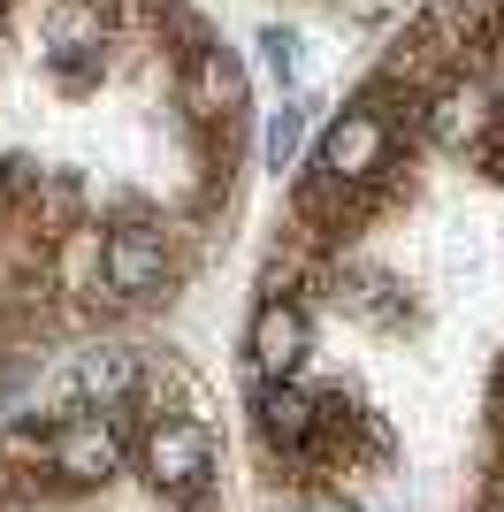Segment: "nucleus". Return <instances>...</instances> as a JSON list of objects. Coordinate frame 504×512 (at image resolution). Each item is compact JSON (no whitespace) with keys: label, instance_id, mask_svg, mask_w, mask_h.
I'll list each match as a JSON object with an SVG mask.
<instances>
[{"label":"nucleus","instance_id":"1","mask_svg":"<svg viewBox=\"0 0 504 512\" xmlns=\"http://www.w3.org/2000/svg\"><path fill=\"white\" fill-rule=\"evenodd\" d=\"M314 184H336V192H398L405 169H398V107L367 92L321 130L314 146Z\"/></svg>","mask_w":504,"mask_h":512},{"label":"nucleus","instance_id":"2","mask_svg":"<svg viewBox=\"0 0 504 512\" xmlns=\"http://www.w3.org/2000/svg\"><path fill=\"white\" fill-rule=\"evenodd\" d=\"M138 467H146V482L161 497L199 505L207 482H214V436L199 421H184V413H153V421L138 428Z\"/></svg>","mask_w":504,"mask_h":512},{"label":"nucleus","instance_id":"3","mask_svg":"<svg viewBox=\"0 0 504 512\" xmlns=\"http://www.w3.org/2000/svg\"><path fill=\"white\" fill-rule=\"evenodd\" d=\"M497 123V85H489L482 69H459V77H436V85L420 92L413 107V130L428 138L436 153H474L482 146V130Z\"/></svg>","mask_w":504,"mask_h":512},{"label":"nucleus","instance_id":"4","mask_svg":"<svg viewBox=\"0 0 504 512\" xmlns=\"http://www.w3.org/2000/svg\"><path fill=\"white\" fill-rule=\"evenodd\" d=\"M100 283L123 306L161 299L168 283H176V230H161V222H115L100 237Z\"/></svg>","mask_w":504,"mask_h":512},{"label":"nucleus","instance_id":"5","mask_svg":"<svg viewBox=\"0 0 504 512\" xmlns=\"http://www.w3.org/2000/svg\"><path fill=\"white\" fill-rule=\"evenodd\" d=\"M46 474H62L69 490H100L107 474H123L130 444L123 428H115V413H62V421H46Z\"/></svg>","mask_w":504,"mask_h":512},{"label":"nucleus","instance_id":"6","mask_svg":"<svg viewBox=\"0 0 504 512\" xmlns=\"http://www.w3.org/2000/svg\"><path fill=\"white\" fill-rule=\"evenodd\" d=\"M252 421H260V444H268V459L291 482H321L314 474V428H321V398L306 383H260V398H252Z\"/></svg>","mask_w":504,"mask_h":512},{"label":"nucleus","instance_id":"7","mask_svg":"<svg viewBox=\"0 0 504 512\" xmlns=\"http://www.w3.org/2000/svg\"><path fill=\"white\" fill-rule=\"evenodd\" d=\"M176 107H184L199 130H230L245 115V62L230 46H191L184 54V77H176Z\"/></svg>","mask_w":504,"mask_h":512},{"label":"nucleus","instance_id":"8","mask_svg":"<svg viewBox=\"0 0 504 512\" xmlns=\"http://www.w3.org/2000/svg\"><path fill=\"white\" fill-rule=\"evenodd\" d=\"M306 344H314V321L298 299H260L252 306V329H245V352H252V375L260 383H291L306 367Z\"/></svg>","mask_w":504,"mask_h":512},{"label":"nucleus","instance_id":"9","mask_svg":"<svg viewBox=\"0 0 504 512\" xmlns=\"http://www.w3.org/2000/svg\"><path fill=\"white\" fill-rule=\"evenodd\" d=\"M329 299L352 306L359 321H375V329H398L413 306H405V291L390 276H375V268H329Z\"/></svg>","mask_w":504,"mask_h":512},{"label":"nucleus","instance_id":"10","mask_svg":"<svg viewBox=\"0 0 504 512\" xmlns=\"http://www.w3.org/2000/svg\"><path fill=\"white\" fill-rule=\"evenodd\" d=\"M138 383H146V360L123 352V344H100V352H84V360H77V390H84V398H100V413L107 406H130Z\"/></svg>","mask_w":504,"mask_h":512},{"label":"nucleus","instance_id":"11","mask_svg":"<svg viewBox=\"0 0 504 512\" xmlns=\"http://www.w3.org/2000/svg\"><path fill=\"white\" fill-rule=\"evenodd\" d=\"M298 146H306V107H275L268 130H260V153H268V169H291Z\"/></svg>","mask_w":504,"mask_h":512},{"label":"nucleus","instance_id":"12","mask_svg":"<svg viewBox=\"0 0 504 512\" xmlns=\"http://www.w3.org/2000/svg\"><path fill=\"white\" fill-rule=\"evenodd\" d=\"M466 161H474V169H482V176H497V184H504V100H497V123L482 130V146L466 153Z\"/></svg>","mask_w":504,"mask_h":512},{"label":"nucleus","instance_id":"13","mask_svg":"<svg viewBox=\"0 0 504 512\" xmlns=\"http://www.w3.org/2000/svg\"><path fill=\"white\" fill-rule=\"evenodd\" d=\"M260 46H268L275 77H291V69H298V39H291V31H260Z\"/></svg>","mask_w":504,"mask_h":512},{"label":"nucleus","instance_id":"14","mask_svg":"<svg viewBox=\"0 0 504 512\" xmlns=\"http://www.w3.org/2000/svg\"><path fill=\"white\" fill-rule=\"evenodd\" d=\"M306 512H359V505H352V497H336V490H321V497H314Z\"/></svg>","mask_w":504,"mask_h":512},{"label":"nucleus","instance_id":"15","mask_svg":"<svg viewBox=\"0 0 504 512\" xmlns=\"http://www.w3.org/2000/svg\"><path fill=\"white\" fill-rule=\"evenodd\" d=\"M497 8H504V0H497Z\"/></svg>","mask_w":504,"mask_h":512}]
</instances>
